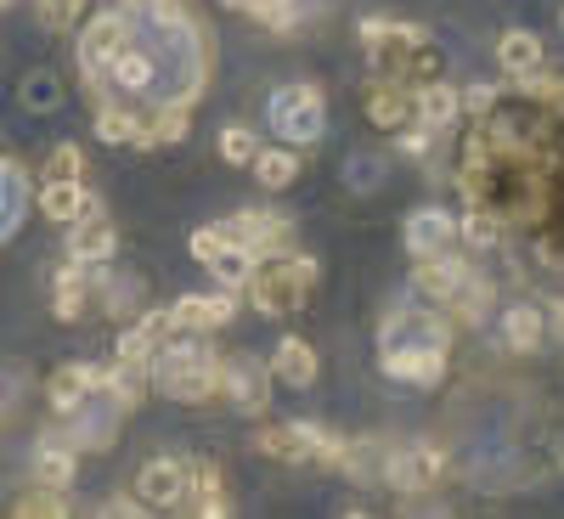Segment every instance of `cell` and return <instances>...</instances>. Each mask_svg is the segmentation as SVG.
I'll use <instances>...</instances> for the list:
<instances>
[{"instance_id":"obj_27","label":"cell","mask_w":564,"mask_h":519,"mask_svg":"<svg viewBox=\"0 0 564 519\" xmlns=\"http://www.w3.org/2000/svg\"><path fill=\"white\" fill-rule=\"evenodd\" d=\"M108 79L124 90V97H135V90H148V85H153V57H148V52H141V45L130 40L124 52H119V63L108 68ZM108 79H102V85H108Z\"/></svg>"},{"instance_id":"obj_22","label":"cell","mask_w":564,"mask_h":519,"mask_svg":"<svg viewBox=\"0 0 564 519\" xmlns=\"http://www.w3.org/2000/svg\"><path fill=\"white\" fill-rule=\"evenodd\" d=\"M74 468H79V457H74V446H68V441L45 435V441L34 446V480H40V486L68 491V486H74Z\"/></svg>"},{"instance_id":"obj_21","label":"cell","mask_w":564,"mask_h":519,"mask_svg":"<svg viewBox=\"0 0 564 519\" xmlns=\"http://www.w3.org/2000/svg\"><path fill=\"white\" fill-rule=\"evenodd\" d=\"M90 289H97L90 266H85V260H68V266L57 271V282H52V311H57L63 322H74V316L90 305Z\"/></svg>"},{"instance_id":"obj_35","label":"cell","mask_w":564,"mask_h":519,"mask_svg":"<svg viewBox=\"0 0 564 519\" xmlns=\"http://www.w3.org/2000/svg\"><path fill=\"white\" fill-rule=\"evenodd\" d=\"M79 170H85V153L74 148V141L52 148V159H45V181H79Z\"/></svg>"},{"instance_id":"obj_5","label":"cell","mask_w":564,"mask_h":519,"mask_svg":"<svg viewBox=\"0 0 564 519\" xmlns=\"http://www.w3.org/2000/svg\"><path fill=\"white\" fill-rule=\"evenodd\" d=\"M135 40V23L124 12H102V18H90V29L79 34V68L90 74V85H102L108 68L119 63V52Z\"/></svg>"},{"instance_id":"obj_28","label":"cell","mask_w":564,"mask_h":519,"mask_svg":"<svg viewBox=\"0 0 564 519\" xmlns=\"http://www.w3.org/2000/svg\"><path fill=\"white\" fill-rule=\"evenodd\" d=\"M390 452H395V446H384V441H345V463H339V468H350L356 480H384Z\"/></svg>"},{"instance_id":"obj_16","label":"cell","mask_w":564,"mask_h":519,"mask_svg":"<svg viewBox=\"0 0 564 519\" xmlns=\"http://www.w3.org/2000/svg\"><path fill=\"white\" fill-rule=\"evenodd\" d=\"M463 277H468V266L452 260L446 249H441V255H417V266H412V289H417V294H430V305H446Z\"/></svg>"},{"instance_id":"obj_2","label":"cell","mask_w":564,"mask_h":519,"mask_svg":"<svg viewBox=\"0 0 564 519\" xmlns=\"http://www.w3.org/2000/svg\"><path fill=\"white\" fill-rule=\"evenodd\" d=\"M153 390H164L170 401H186V407H204V401H220V356L209 345H164L153 356Z\"/></svg>"},{"instance_id":"obj_37","label":"cell","mask_w":564,"mask_h":519,"mask_svg":"<svg viewBox=\"0 0 564 519\" xmlns=\"http://www.w3.org/2000/svg\"><path fill=\"white\" fill-rule=\"evenodd\" d=\"M52 97H57V85H52V79L40 74V79H34V90H29V102H40V108H45V102H52Z\"/></svg>"},{"instance_id":"obj_4","label":"cell","mask_w":564,"mask_h":519,"mask_svg":"<svg viewBox=\"0 0 564 519\" xmlns=\"http://www.w3.org/2000/svg\"><path fill=\"white\" fill-rule=\"evenodd\" d=\"M271 130L289 141V148H305V141H316L327 130V102H322V90L311 79H294V85H282L271 90Z\"/></svg>"},{"instance_id":"obj_41","label":"cell","mask_w":564,"mask_h":519,"mask_svg":"<svg viewBox=\"0 0 564 519\" xmlns=\"http://www.w3.org/2000/svg\"><path fill=\"white\" fill-rule=\"evenodd\" d=\"M558 23H564V18H558Z\"/></svg>"},{"instance_id":"obj_10","label":"cell","mask_w":564,"mask_h":519,"mask_svg":"<svg viewBox=\"0 0 564 519\" xmlns=\"http://www.w3.org/2000/svg\"><path fill=\"white\" fill-rule=\"evenodd\" d=\"M379 367L401 385H441L446 379V350L441 345H384Z\"/></svg>"},{"instance_id":"obj_9","label":"cell","mask_w":564,"mask_h":519,"mask_svg":"<svg viewBox=\"0 0 564 519\" xmlns=\"http://www.w3.org/2000/svg\"><path fill=\"white\" fill-rule=\"evenodd\" d=\"M441 475H446V457H441L435 446H395V452H390V468H384V480H390L395 491H406V497L435 491Z\"/></svg>"},{"instance_id":"obj_26","label":"cell","mask_w":564,"mask_h":519,"mask_svg":"<svg viewBox=\"0 0 564 519\" xmlns=\"http://www.w3.org/2000/svg\"><path fill=\"white\" fill-rule=\"evenodd\" d=\"M542 334H547V322H542L536 305H508V311H502V339H508V350H536Z\"/></svg>"},{"instance_id":"obj_8","label":"cell","mask_w":564,"mask_h":519,"mask_svg":"<svg viewBox=\"0 0 564 519\" xmlns=\"http://www.w3.org/2000/svg\"><path fill=\"white\" fill-rule=\"evenodd\" d=\"M238 316V289H220V294H181L170 305V322L175 334H215Z\"/></svg>"},{"instance_id":"obj_12","label":"cell","mask_w":564,"mask_h":519,"mask_svg":"<svg viewBox=\"0 0 564 519\" xmlns=\"http://www.w3.org/2000/svg\"><path fill=\"white\" fill-rule=\"evenodd\" d=\"M446 339H452V327L435 311H417V305H395L379 334V345H441V350H446Z\"/></svg>"},{"instance_id":"obj_31","label":"cell","mask_w":564,"mask_h":519,"mask_svg":"<svg viewBox=\"0 0 564 519\" xmlns=\"http://www.w3.org/2000/svg\"><path fill=\"white\" fill-rule=\"evenodd\" d=\"M34 12H40V23L52 34H68L85 18V0H34Z\"/></svg>"},{"instance_id":"obj_20","label":"cell","mask_w":564,"mask_h":519,"mask_svg":"<svg viewBox=\"0 0 564 519\" xmlns=\"http://www.w3.org/2000/svg\"><path fill=\"white\" fill-rule=\"evenodd\" d=\"M412 113H417V125L446 130L463 113V102H457V90L446 79H423V85H412Z\"/></svg>"},{"instance_id":"obj_33","label":"cell","mask_w":564,"mask_h":519,"mask_svg":"<svg viewBox=\"0 0 564 519\" xmlns=\"http://www.w3.org/2000/svg\"><path fill=\"white\" fill-rule=\"evenodd\" d=\"M254 153H260V141H254L249 125H226V130H220V159H226V164H249Z\"/></svg>"},{"instance_id":"obj_7","label":"cell","mask_w":564,"mask_h":519,"mask_svg":"<svg viewBox=\"0 0 564 519\" xmlns=\"http://www.w3.org/2000/svg\"><path fill=\"white\" fill-rule=\"evenodd\" d=\"M220 401L243 407V412H265V401H271V367L249 361V356H220Z\"/></svg>"},{"instance_id":"obj_1","label":"cell","mask_w":564,"mask_h":519,"mask_svg":"<svg viewBox=\"0 0 564 519\" xmlns=\"http://www.w3.org/2000/svg\"><path fill=\"white\" fill-rule=\"evenodd\" d=\"M316 277H322V266H316L311 255L282 249V255H260V260H254V271H249L243 289H249V305H254L260 316H289V311H300V305L311 300Z\"/></svg>"},{"instance_id":"obj_15","label":"cell","mask_w":564,"mask_h":519,"mask_svg":"<svg viewBox=\"0 0 564 519\" xmlns=\"http://www.w3.org/2000/svg\"><path fill=\"white\" fill-rule=\"evenodd\" d=\"M367 119L384 125V130H412V125H417V113H412V85L379 79V85L367 90Z\"/></svg>"},{"instance_id":"obj_24","label":"cell","mask_w":564,"mask_h":519,"mask_svg":"<svg viewBox=\"0 0 564 519\" xmlns=\"http://www.w3.org/2000/svg\"><path fill=\"white\" fill-rule=\"evenodd\" d=\"M452 322H463V327H480L486 322V311H491V282H480L475 271H468L457 289H452Z\"/></svg>"},{"instance_id":"obj_17","label":"cell","mask_w":564,"mask_h":519,"mask_svg":"<svg viewBox=\"0 0 564 519\" xmlns=\"http://www.w3.org/2000/svg\"><path fill=\"white\" fill-rule=\"evenodd\" d=\"M406 249H412V260L417 255H441V249H452L457 244V220L446 215V209H417V215H406Z\"/></svg>"},{"instance_id":"obj_38","label":"cell","mask_w":564,"mask_h":519,"mask_svg":"<svg viewBox=\"0 0 564 519\" xmlns=\"http://www.w3.org/2000/svg\"><path fill=\"white\" fill-rule=\"evenodd\" d=\"M102 513H141V497H113L102 502Z\"/></svg>"},{"instance_id":"obj_23","label":"cell","mask_w":564,"mask_h":519,"mask_svg":"<svg viewBox=\"0 0 564 519\" xmlns=\"http://www.w3.org/2000/svg\"><path fill=\"white\" fill-rule=\"evenodd\" d=\"M497 63H502L508 79H520V74L542 68V40H536L531 29H508V34L497 40Z\"/></svg>"},{"instance_id":"obj_14","label":"cell","mask_w":564,"mask_h":519,"mask_svg":"<svg viewBox=\"0 0 564 519\" xmlns=\"http://www.w3.org/2000/svg\"><path fill=\"white\" fill-rule=\"evenodd\" d=\"M97 372H102V367H90V361L57 367L52 379H45V401H52L57 412H79L90 396H97Z\"/></svg>"},{"instance_id":"obj_19","label":"cell","mask_w":564,"mask_h":519,"mask_svg":"<svg viewBox=\"0 0 564 519\" xmlns=\"http://www.w3.org/2000/svg\"><path fill=\"white\" fill-rule=\"evenodd\" d=\"M271 379L276 385H294V390H305V385H316V350L300 339V334H289V339H276V350H271Z\"/></svg>"},{"instance_id":"obj_36","label":"cell","mask_w":564,"mask_h":519,"mask_svg":"<svg viewBox=\"0 0 564 519\" xmlns=\"http://www.w3.org/2000/svg\"><path fill=\"white\" fill-rule=\"evenodd\" d=\"M457 102H463L468 113H486V108L497 102V85H468V90H457Z\"/></svg>"},{"instance_id":"obj_40","label":"cell","mask_w":564,"mask_h":519,"mask_svg":"<svg viewBox=\"0 0 564 519\" xmlns=\"http://www.w3.org/2000/svg\"><path fill=\"white\" fill-rule=\"evenodd\" d=\"M0 7H7V0H0Z\"/></svg>"},{"instance_id":"obj_6","label":"cell","mask_w":564,"mask_h":519,"mask_svg":"<svg viewBox=\"0 0 564 519\" xmlns=\"http://www.w3.org/2000/svg\"><path fill=\"white\" fill-rule=\"evenodd\" d=\"M220 231L238 249H249L254 260L260 255H282V249H294V220L282 215V209H243V215H231L220 220Z\"/></svg>"},{"instance_id":"obj_25","label":"cell","mask_w":564,"mask_h":519,"mask_svg":"<svg viewBox=\"0 0 564 519\" xmlns=\"http://www.w3.org/2000/svg\"><path fill=\"white\" fill-rule=\"evenodd\" d=\"M249 164H254V181L265 186V193H282V186H294V175H300V153L294 148H260Z\"/></svg>"},{"instance_id":"obj_13","label":"cell","mask_w":564,"mask_h":519,"mask_svg":"<svg viewBox=\"0 0 564 519\" xmlns=\"http://www.w3.org/2000/svg\"><path fill=\"white\" fill-rule=\"evenodd\" d=\"M40 215H45V220H57V226H74V220H85V215H102V198H97V193H85L79 181H45Z\"/></svg>"},{"instance_id":"obj_34","label":"cell","mask_w":564,"mask_h":519,"mask_svg":"<svg viewBox=\"0 0 564 519\" xmlns=\"http://www.w3.org/2000/svg\"><path fill=\"white\" fill-rule=\"evenodd\" d=\"M457 238H468L475 249H491V244L502 238V220H497L491 209H475L468 220H457Z\"/></svg>"},{"instance_id":"obj_32","label":"cell","mask_w":564,"mask_h":519,"mask_svg":"<svg viewBox=\"0 0 564 519\" xmlns=\"http://www.w3.org/2000/svg\"><path fill=\"white\" fill-rule=\"evenodd\" d=\"M97 136H102V141H130V136H135V113H130L124 102H102V108H97Z\"/></svg>"},{"instance_id":"obj_39","label":"cell","mask_w":564,"mask_h":519,"mask_svg":"<svg viewBox=\"0 0 564 519\" xmlns=\"http://www.w3.org/2000/svg\"><path fill=\"white\" fill-rule=\"evenodd\" d=\"M553 334H558V345H564V305H553Z\"/></svg>"},{"instance_id":"obj_29","label":"cell","mask_w":564,"mask_h":519,"mask_svg":"<svg viewBox=\"0 0 564 519\" xmlns=\"http://www.w3.org/2000/svg\"><path fill=\"white\" fill-rule=\"evenodd\" d=\"M204 266L220 277V289H243V282H249V271H254V255H249V249H238V244L226 238V249H220V255H209Z\"/></svg>"},{"instance_id":"obj_18","label":"cell","mask_w":564,"mask_h":519,"mask_svg":"<svg viewBox=\"0 0 564 519\" xmlns=\"http://www.w3.org/2000/svg\"><path fill=\"white\" fill-rule=\"evenodd\" d=\"M113 249H119V231H113L108 215H85V220H74V231H68V260L102 266V260H113Z\"/></svg>"},{"instance_id":"obj_30","label":"cell","mask_w":564,"mask_h":519,"mask_svg":"<svg viewBox=\"0 0 564 519\" xmlns=\"http://www.w3.org/2000/svg\"><path fill=\"white\" fill-rule=\"evenodd\" d=\"M68 508H74V497H68V491L40 486V480H34V491H29V497H18V508H12V513H18V519H52V513H68Z\"/></svg>"},{"instance_id":"obj_11","label":"cell","mask_w":564,"mask_h":519,"mask_svg":"<svg viewBox=\"0 0 564 519\" xmlns=\"http://www.w3.org/2000/svg\"><path fill=\"white\" fill-rule=\"evenodd\" d=\"M186 463L181 457H153V463H141V475H135V497L141 508H181L186 502Z\"/></svg>"},{"instance_id":"obj_3","label":"cell","mask_w":564,"mask_h":519,"mask_svg":"<svg viewBox=\"0 0 564 519\" xmlns=\"http://www.w3.org/2000/svg\"><path fill=\"white\" fill-rule=\"evenodd\" d=\"M254 452L276 463H327V468L345 463V441L322 423H265L254 435Z\"/></svg>"}]
</instances>
